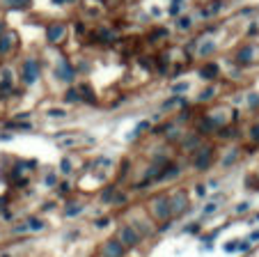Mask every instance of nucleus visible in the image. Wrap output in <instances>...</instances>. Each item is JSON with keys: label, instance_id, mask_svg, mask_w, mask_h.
Listing matches in <instances>:
<instances>
[{"label": "nucleus", "instance_id": "obj_1", "mask_svg": "<svg viewBox=\"0 0 259 257\" xmlns=\"http://www.w3.org/2000/svg\"><path fill=\"white\" fill-rule=\"evenodd\" d=\"M21 78H23L25 85H32L39 78V64L34 62V60H25L23 67H21Z\"/></svg>", "mask_w": 259, "mask_h": 257}, {"label": "nucleus", "instance_id": "obj_2", "mask_svg": "<svg viewBox=\"0 0 259 257\" xmlns=\"http://www.w3.org/2000/svg\"><path fill=\"white\" fill-rule=\"evenodd\" d=\"M64 25L62 23H53V25H49V30H46V37H49V42L51 44H58V42H62L64 39Z\"/></svg>", "mask_w": 259, "mask_h": 257}, {"label": "nucleus", "instance_id": "obj_3", "mask_svg": "<svg viewBox=\"0 0 259 257\" xmlns=\"http://www.w3.org/2000/svg\"><path fill=\"white\" fill-rule=\"evenodd\" d=\"M55 76L62 78V81H71V78H73V69H71V64H69L67 60H60L58 67H55Z\"/></svg>", "mask_w": 259, "mask_h": 257}, {"label": "nucleus", "instance_id": "obj_4", "mask_svg": "<svg viewBox=\"0 0 259 257\" xmlns=\"http://www.w3.org/2000/svg\"><path fill=\"white\" fill-rule=\"evenodd\" d=\"M14 34L12 32H7V34H0V53L3 55H7L12 51V46H14Z\"/></svg>", "mask_w": 259, "mask_h": 257}, {"label": "nucleus", "instance_id": "obj_5", "mask_svg": "<svg viewBox=\"0 0 259 257\" xmlns=\"http://www.w3.org/2000/svg\"><path fill=\"white\" fill-rule=\"evenodd\" d=\"M122 241H124V246H136V243H138L136 230H133V228H124L122 230Z\"/></svg>", "mask_w": 259, "mask_h": 257}, {"label": "nucleus", "instance_id": "obj_6", "mask_svg": "<svg viewBox=\"0 0 259 257\" xmlns=\"http://www.w3.org/2000/svg\"><path fill=\"white\" fill-rule=\"evenodd\" d=\"M122 252H124V248L119 246V241H108L106 255H110V257H122Z\"/></svg>", "mask_w": 259, "mask_h": 257}, {"label": "nucleus", "instance_id": "obj_7", "mask_svg": "<svg viewBox=\"0 0 259 257\" xmlns=\"http://www.w3.org/2000/svg\"><path fill=\"white\" fill-rule=\"evenodd\" d=\"M250 60H252V46H243V49L239 51V62L245 64V62H250Z\"/></svg>", "mask_w": 259, "mask_h": 257}, {"label": "nucleus", "instance_id": "obj_8", "mask_svg": "<svg viewBox=\"0 0 259 257\" xmlns=\"http://www.w3.org/2000/svg\"><path fill=\"white\" fill-rule=\"evenodd\" d=\"M10 10H21V7H28L30 5V0H3Z\"/></svg>", "mask_w": 259, "mask_h": 257}, {"label": "nucleus", "instance_id": "obj_9", "mask_svg": "<svg viewBox=\"0 0 259 257\" xmlns=\"http://www.w3.org/2000/svg\"><path fill=\"white\" fill-rule=\"evenodd\" d=\"M200 74H202V78H213L215 74H218V67H215V64H206Z\"/></svg>", "mask_w": 259, "mask_h": 257}, {"label": "nucleus", "instance_id": "obj_10", "mask_svg": "<svg viewBox=\"0 0 259 257\" xmlns=\"http://www.w3.org/2000/svg\"><path fill=\"white\" fill-rule=\"evenodd\" d=\"M3 76H5V78H3V85H0V90H5V92H7V90L12 88V71H10V69H5V71H3Z\"/></svg>", "mask_w": 259, "mask_h": 257}, {"label": "nucleus", "instance_id": "obj_11", "mask_svg": "<svg viewBox=\"0 0 259 257\" xmlns=\"http://www.w3.org/2000/svg\"><path fill=\"white\" fill-rule=\"evenodd\" d=\"M213 49H215V44H213V42H206V44H202L200 55H209V53H213Z\"/></svg>", "mask_w": 259, "mask_h": 257}, {"label": "nucleus", "instance_id": "obj_12", "mask_svg": "<svg viewBox=\"0 0 259 257\" xmlns=\"http://www.w3.org/2000/svg\"><path fill=\"white\" fill-rule=\"evenodd\" d=\"M206 154H200L197 156V168H202L204 163H209V156H211V150H204Z\"/></svg>", "mask_w": 259, "mask_h": 257}, {"label": "nucleus", "instance_id": "obj_13", "mask_svg": "<svg viewBox=\"0 0 259 257\" xmlns=\"http://www.w3.org/2000/svg\"><path fill=\"white\" fill-rule=\"evenodd\" d=\"M97 39H103V42H108V39H113V32H110V30H99Z\"/></svg>", "mask_w": 259, "mask_h": 257}, {"label": "nucleus", "instance_id": "obj_14", "mask_svg": "<svg viewBox=\"0 0 259 257\" xmlns=\"http://www.w3.org/2000/svg\"><path fill=\"white\" fill-rule=\"evenodd\" d=\"M179 10H181V0H175V3H172V7H170V14L177 16V14H179Z\"/></svg>", "mask_w": 259, "mask_h": 257}, {"label": "nucleus", "instance_id": "obj_15", "mask_svg": "<svg viewBox=\"0 0 259 257\" xmlns=\"http://www.w3.org/2000/svg\"><path fill=\"white\" fill-rule=\"evenodd\" d=\"M188 28H191V19L188 16L186 19H179V30H188Z\"/></svg>", "mask_w": 259, "mask_h": 257}, {"label": "nucleus", "instance_id": "obj_16", "mask_svg": "<svg viewBox=\"0 0 259 257\" xmlns=\"http://www.w3.org/2000/svg\"><path fill=\"white\" fill-rule=\"evenodd\" d=\"M30 228H32V230H41V221H30Z\"/></svg>", "mask_w": 259, "mask_h": 257}, {"label": "nucleus", "instance_id": "obj_17", "mask_svg": "<svg viewBox=\"0 0 259 257\" xmlns=\"http://www.w3.org/2000/svg\"><path fill=\"white\" fill-rule=\"evenodd\" d=\"M49 115H51V117H62V115H64V111H51Z\"/></svg>", "mask_w": 259, "mask_h": 257}, {"label": "nucleus", "instance_id": "obj_18", "mask_svg": "<svg viewBox=\"0 0 259 257\" xmlns=\"http://www.w3.org/2000/svg\"><path fill=\"white\" fill-rule=\"evenodd\" d=\"M62 172H69V161H62Z\"/></svg>", "mask_w": 259, "mask_h": 257}, {"label": "nucleus", "instance_id": "obj_19", "mask_svg": "<svg viewBox=\"0 0 259 257\" xmlns=\"http://www.w3.org/2000/svg\"><path fill=\"white\" fill-rule=\"evenodd\" d=\"M55 5H62V3H67V0H53Z\"/></svg>", "mask_w": 259, "mask_h": 257}]
</instances>
